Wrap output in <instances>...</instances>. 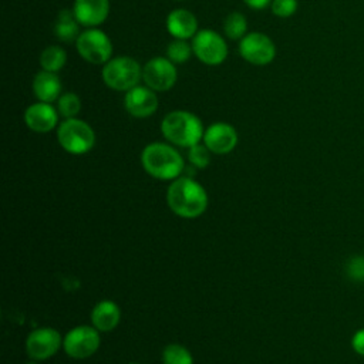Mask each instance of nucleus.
<instances>
[{"label": "nucleus", "instance_id": "f257e3e1", "mask_svg": "<svg viewBox=\"0 0 364 364\" xmlns=\"http://www.w3.org/2000/svg\"><path fill=\"white\" fill-rule=\"evenodd\" d=\"M165 199L171 212L183 219L199 218L209 205L206 189L189 175H181L171 181Z\"/></svg>", "mask_w": 364, "mask_h": 364}, {"label": "nucleus", "instance_id": "f03ea898", "mask_svg": "<svg viewBox=\"0 0 364 364\" xmlns=\"http://www.w3.org/2000/svg\"><path fill=\"white\" fill-rule=\"evenodd\" d=\"M141 165L144 171L158 181H173L185 169L181 152L169 142H151L141 152Z\"/></svg>", "mask_w": 364, "mask_h": 364}, {"label": "nucleus", "instance_id": "7ed1b4c3", "mask_svg": "<svg viewBox=\"0 0 364 364\" xmlns=\"http://www.w3.org/2000/svg\"><path fill=\"white\" fill-rule=\"evenodd\" d=\"M161 132L169 144L178 148H191L202 142L205 128L199 117L193 112L175 109L162 118Z\"/></svg>", "mask_w": 364, "mask_h": 364}, {"label": "nucleus", "instance_id": "20e7f679", "mask_svg": "<svg viewBox=\"0 0 364 364\" xmlns=\"http://www.w3.org/2000/svg\"><path fill=\"white\" fill-rule=\"evenodd\" d=\"M101 75L108 88L127 92L142 80V67L129 55H118L104 64Z\"/></svg>", "mask_w": 364, "mask_h": 364}, {"label": "nucleus", "instance_id": "39448f33", "mask_svg": "<svg viewBox=\"0 0 364 364\" xmlns=\"http://www.w3.org/2000/svg\"><path fill=\"white\" fill-rule=\"evenodd\" d=\"M57 141L65 152L84 155L94 148L95 132L84 119L67 118L57 127Z\"/></svg>", "mask_w": 364, "mask_h": 364}, {"label": "nucleus", "instance_id": "423d86ee", "mask_svg": "<svg viewBox=\"0 0 364 364\" xmlns=\"http://www.w3.org/2000/svg\"><path fill=\"white\" fill-rule=\"evenodd\" d=\"M101 344L100 331L91 324L75 326L63 336V350L74 360H85L97 353Z\"/></svg>", "mask_w": 364, "mask_h": 364}, {"label": "nucleus", "instance_id": "0eeeda50", "mask_svg": "<svg viewBox=\"0 0 364 364\" xmlns=\"http://www.w3.org/2000/svg\"><path fill=\"white\" fill-rule=\"evenodd\" d=\"M75 48L82 60L95 65L105 64L112 58V41L97 27L84 30L75 41Z\"/></svg>", "mask_w": 364, "mask_h": 364}, {"label": "nucleus", "instance_id": "6e6552de", "mask_svg": "<svg viewBox=\"0 0 364 364\" xmlns=\"http://www.w3.org/2000/svg\"><path fill=\"white\" fill-rule=\"evenodd\" d=\"M195 57L206 65H219L228 57V44L225 38L210 28L199 30L192 38Z\"/></svg>", "mask_w": 364, "mask_h": 364}, {"label": "nucleus", "instance_id": "1a4fd4ad", "mask_svg": "<svg viewBox=\"0 0 364 364\" xmlns=\"http://www.w3.org/2000/svg\"><path fill=\"white\" fill-rule=\"evenodd\" d=\"M63 348V336L53 327H37L27 334L26 353L31 360L44 361Z\"/></svg>", "mask_w": 364, "mask_h": 364}, {"label": "nucleus", "instance_id": "9d476101", "mask_svg": "<svg viewBox=\"0 0 364 364\" xmlns=\"http://www.w3.org/2000/svg\"><path fill=\"white\" fill-rule=\"evenodd\" d=\"M239 54L253 65H267L276 57V46L267 34L250 31L240 40Z\"/></svg>", "mask_w": 364, "mask_h": 364}, {"label": "nucleus", "instance_id": "9b49d317", "mask_svg": "<svg viewBox=\"0 0 364 364\" xmlns=\"http://www.w3.org/2000/svg\"><path fill=\"white\" fill-rule=\"evenodd\" d=\"M176 80V67L168 57H152L142 67L144 84L156 92L171 90Z\"/></svg>", "mask_w": 364, "mask_h": 364}, {"label": "nucleus", "instance_id": "f8f14e48", "mask_svg": "<svg viewBox=\"0 0 364 364\" xmlns=\"http://www.w3.org/2000/svg\"><path fill=\"white\" fill-rule=\"evenodd\" d=\"M159 101L156 91L146 85H135L128 90L124 97V107L127 112L134 118H148L158 109Z\"/></svg>", "mask_w": 364, "mask_h": 364}, {"label": "nucleus", "instance_id": "ddd939ff", "mask_svg": "<svg viewBox=\"0 0 364 364\" xmlns=\"http://www.w3.org/2000/svg\"><path fill=\"white\" fill-rule=\"evenodd\" d=\"M202 142L212 154L226 155L236 148L239 135L233 125L228 122H213L205 129Z\"/></svg>", "mask_w": 364, "mask_h": 364}, {"label": "nucleus", "instance_id": "4468645a", "mask_svg": "<svg viewBox=\"0 0 364 364\" xmlns=\"http://www.w3.org/2000/svg\"><path fill=\"white\" fill-rule=\"evenodd\" d=\"M58 111L50 102H34L24 111V122L28 129L37 134H46L57 128Z\"/></svg>", "mask_w": 364, "mask_h": 364}, {"label": "nucleus", "instance_id": "2eb2a0df", "mask_svg": "<svg viewBox=\"0 0 364 364\" xmlns=\"http://www.w3.org/2000/svg\"><path fill=\"white\" fill-rule=\"evenodd\" d=\"M73 11L82 27H98L109 14V0H74Z\"/></svg>", "mask_w": 364, "mask_h": 364}, {"label": "nucleus", "instance_id": "dca6fc26", "mask_svg": "<svg viewBox=\"0 0 364 364\" xmlns=\"http://www.w3.org/2000/svg\"><path fill=\"white\" fill-rule=\"evenodd\" d=\"M166 30L173 38H193L198 30L196 16L186 9H175L166 16Z\"/></svg>", "mask_w": 364, "mask_h": 364}, {"label": "nucleus", "instance_id": "f3484780", "mask_svg": "<svg viewBox=\"0 0 364 364\" xmlns=\"http://www.w3.org/2000/svg\"><path fill=\"white\" fill-rule=\"evenodd\" d=\"M90 318L100 333H108L119 324L121 309L114 300L102 299L92 307Z\"/></svg>", "mask_w": 364, "mask_h": 364}, {"label": "nucleus", "instance_id": "a211bd4d", "mask_svg": "<svg viewBox=\"0 0 364 364\" xmlns=\"http://www.w3.org/2000/svg\"><path fill=\"white\" fill-rule=\"evenodd\" d=\"M61 81L57 73L41 70L33 78V94L38 101L50 104L57 101L61 95Z\"/></svg>", "mask_w": 364, "mask_h": 364}, {"label": "nucleus", "instance_id": "6ab92c4d", "mask_svg": "<svg viewBox=\"0 0 364 364\" xmlns=\"http://www.w3.org/2000/svg\"><path fill=\"white\" fill-rule=\"evenodd\" d=\"M80 23L73 11V9H63L54 23V36L63 41V43H71V41H77L80 33Z\"/></svg>", "mask_w": 364, "mask_h": 364}, {"label": "nucleus", "instance_id": "aec40b11", "mask_svg": "<svg viewBox=\"0 0 364 364\" xmlns=\"http://www.w3.org/2000/svg\"><path fill=\"white\" fill-rule=\"evenodd\" d=\"M67 63V53L60 46H48L40 54V65L50 73H58Z\"/></svg>", "mask_w": 364, "mask_h": 364}, {"label": "nucleus", "instance_id": "412c9836", "mask_svg": "<svg viewBox=\"0 0 364 364\" xmlns=\"http://www.w3.org/2000/svg\"><path fill=\"white\" fill-rule=\"evenodd\" d=\"M223 33L230 40H242L247 34V20L239 11H232L223 21Z\"/></svg>", "mask_w": 364, "mask_h": 364}, {"label": "nucleus", "instance_id": "4be33fe9", "mask_svg": "<svg viewBox=\"0 0 364 364\" xmlns=\"http://www.w3.org/2000/svg\"><path fill=\"white\" fill-rule=\"evenodd\" d=\"M164 364H193L192 353L179 343H171L162 350Z\"/></svg>", "mask_w": 364, "mask_h": 364}, {"label": "nucleus", "instance_id": "5701e85b", "mask_svg": "<svg viewBox=\"0 0 364 364\" xmlns=\"http://www.w3.org/2000/svg\"><path fill=\"white\" fill-rule=\"evenodd\" d=\"M80 109H81V100L73 91H67L61 94L60 98L57 100V111L64 119L75 118Z\"/></svg>", "mask_w": 364, "mask_h": 364}, {"label": "nucleus", "instance_id": "b1692460", "mask_svg": "<svg viewBox=\"0 0 364 364\" xmlns=\"http://www.w3.org/2000/svg\"><path fill=\"white\" fill-rule=\"evenodd\" d=\"M192 44H189L186 40H179L175 38L171 41L166 47V57L173 63V64H182L186 63L191 55H192Z\"/></svg>", "mask_w": 364, "mask_h": 364}, {"label": "nucleus", "instance_id": "393cba45", "mask_svg": "<svg viewBox=\"0 0 364 364\" xmlns=\"http://www.w3.org/2000/svg\"><path fill=\"white\" fill-rule=\"evenodd\" d=\"M212 152L203 142H199L191 148H188V161L196 169H205L210 164Z\"/></svg>", "mask_w": 364, "mask_h": 364}, {"label": "nucleus", "instance_id": "a878e982", "mask_svg": "<svg viewBox=\"0 0 364 364\" xmlns=\"http://www.w3.org/2000/svg\"><path fill=\"white\" fill-rule=\"evenodd\" d=\"M297 7H299L297 0H273L270 4L272 13L282 18L293 16L297 11Z\"/></svg>", "mask_w": 364, "mask_h": 364}, {"label": "nucleus", "instance_id": "bb28decb", "mask_svg": "<svg viewBox=\"0 0 364 364\" xmlns=\"http://www.w3.org/2000/svg\"><path fill=\"white\" fill-rule=\"evenodd\" d=\"M346 273L354 282H364V256H353L348 259Z\"/></svg>", "mask_w": 364, "mask_h": 364}, {"label": "nucleus", "instance_id": "cd10ccee", "mask_svg": "<svg viewBox=\"0 0 364 364\" xmlns=\"http://www.w3.org/2000/svg\"><path fill=\"white\" fill-rule=\"evenodd\" d=\"M351 347L358 355L364 357V328H360L354 333L351 338Z\"/></svg>", "mask_w": 364, "mask_h": 364}, {"label": "nucleus", "instance_id": "c85d7f7f", "mask_svg": "<svg viewBox=\"0 0 364 364\" xmlns=\"http://www.w3.org/2000/svg\"><path fill=\"white\" fill-rule=\"evenodd\" d=\"M245 4L253 10H262L272 4L273 0H243Z\"/></svg>", "mask_w": 364, "mask_h": 364}, {"label": "nucleus", "instance_id": "c756f323", "mask_svg": "<svg viewBox=\"0 0 364 364\" xmlns=\"http://www.w3.org/2000/svg\"><path fill=\"white\" fill-rule=\"evenodd\" d=\"M26 364H38V361H36V360H30L28 363H26Z\"/></svg>", "mask_w": 364, "mask_h": 364}, {"label": "nucleus", "instance_id": "7c9ffc66", "mask_svg": "<svg viewBox=\"0 0 364 364\" xmlns=\"http://www.w3.org/2000/svg\"><path fill=\"white\" fill-rule=\"evenodd\" d=\"M127 364H141V363H135V361H132V363H127Z\"/></svg>", "mask_w": 364, "mask_h": 364}, {"label": "nucleus", "instance_id": "2f4dec72", "mask_svg": "<svg viewBox=\"0 0 364 364\" xmlns=\"http://www.w3.org/2000/svg\"><path fill=\"white\" fill-rule=\"evenodd\" d=\"M178 1H179V0H178Z\"/></svg>", "mask_w": 364, "mask_h": 364}]
</instances>
